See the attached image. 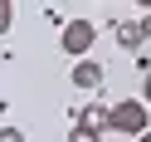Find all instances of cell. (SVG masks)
I'll return each instance as SVG.
<instances>
[{
	"instance_id": "obj_1",
	"label": "cell",
	"mask_w": 151,
	"mask_h": 142,
	"mask_svg": "<svg viewBox=\"0 0 151 142\" xmlns=\"http://www.w3.org/2000/svg\"><path fill=\"white\" fill-rule=\"evenodd\" d=\"M107 127L122 132V137H141V132H151V108L141 98H122L107 108Z\"/></svg>"
},
{
	"instance_id": "obj_2",
	"label": "cell",
	"mask_w": 151,
	"mask_h": 142,
	"mask_svg": "<svg viewBox=\"0 0 151 142\" xmlns=\"http://www.w3.org/2000/svg\"><path fill=\"white\" fill-rule=\"evenodd\" d=\"M59 39H63V54L78 64V59H88V49L98 44V25H93V20H63Z\"/></svg>"
},
{
	"instance_id": "obj_3",
	"label": "cell",
	"mask_w": 151,
	"mask_h": 142,
	"mask_svg": "<svg viewBox=\"0 0 151 142\" xmlns=\"http://www.w3.org/2000/svg\"><path fill=\"white\" fill-rule=\"evenodd\" d=\"M102 79H107V69H102L98 59H78V64H73V88L98 93V88H102Z\"/></svg>"
},
{
	"instance_id": "obj_4",
	"label": "cell",
	"mask_w": 151,
	"mask_h": 142,
	"mask_svg": "<svg viewBox=\"0 0 151 142\" xmlns=\"http://www.w3.org/2000/svg\"><path fill=\"white\" fill-rule=\"evenodd\" d=\"M78 122H83L88 132H98V137H102V132H107V108H102V103H88V108L78 113Z\"/></svg>"
},
{
	"instance_id": "obj_5",
	"label": "cell",
	"mask_w": 151,
	"mask_h": 142,
	"mask_svg": "<svg viewBox=\"0 0 151 142\" xmlns=\"http://www.w3.org/2000/svg\"><path fill=\"white\" fill-rule=\"evenodd\" d=\"M117 44L137 54L141 44H146V39H141V25H137V20H117Z\"/></svg>"
},
{
	"instance_id": "obj_6",
	"label": "cell",
	"mask_w": 151,
	"mask_h": 142,
	"mask_svg": "<svg viewBox=\"0 0 151 142\" xmlns=\"http://www.w3.org/2000/svg\"><path fill=\"white\" fill-rule=\"evenodd\" d=\"M68 142H102V137H98V132H88V127H83V122H73V132H68Z\"/></svg>"
},
{
	"instance_id": "obj_7",
	"label": "cell",
	"mask_w": 151,
	"mask_h": 142,
	"mask_svg": "<svg viewBox=\"0 0 151 142\" xmlns=\"http://www.w3.org/2000/svg\"><path fill=\"white\" fill-rule=\"evenodd\" d=\"M10 25H15V5H10V0H0V34L10 30Z\"/></svg>"
},
{
	"instance_id": "obj_8",
	"label": "cell",
	"mask_w": 151,
	"mask_h": 142,
	"mask_svg": "<svg viewBox=\"0 0 151 142\" xmlns=\"http://www.w3.org/2000/svg\"><path fill=\"white\" fill-rule=\"evenodd\" d=\"M0 142H24V132L20 127H0Z\"/></svg>"
},
{
	"instance_id": "obj_9",
	"label": "cell",
	"mask_w": 151,
	"mask_h": 142,
	"mask_svg": "<svg viewBox=\"0 0 151 142\" xmlns=\"http://www.w3.org/2000/svg\"><path fill=\"white\" fill-rule=\"evenodd\" d=\"M141 103H146V108H151V74H146V79H141Z\"/></svg>"
},
{
	"instance_id": "obj_10",
	"label": "cell",
	"mask_w": 151,
	"mask_h": 142,
	"mask_svg": "<svg viewBox=\"0 0 151 142\" xmlns=\"http://www.w3.org/2000/svg\"><path fill=\"white\" fill-rule=\"evenodd\" d=\"M137 25H141V39H151V15H141Z\"/></svg>"
},
{
	"instance_id": "obj_11",
	"label": "cell",
	"mask_w": 151,
	"mask_h": 142,
	"mask_svg": "<svg viewBox=\"0 0 151 142\" xmlns=\"http://www.w3.org/2000/svg\"><path fill=\"white\" fill-rule=\"evenodd\" d=\"M137 142H151V132H141V137H137Z\"/></svg>"
}]
</instances>
